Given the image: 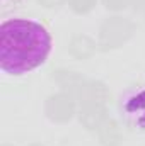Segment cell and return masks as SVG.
I'll return each mask as SVG.
<instances>
[{
  "label": "cell",
  "mask_w": 145,
  "mask_h": 146,
  "mask_svg": "<svg viewBox=\"0 0 145 146\" xmlns=\"http://www.w3.org/2000/svg\"><path fill=\"white\" fill-rule=\"evenodd\" d=\"M51 49L44 26L29 19H10L0 26V66L9 75H22L41 66Z\"/></svg>",
  "instance_id": "1"
},
{
  "label": "cell",
  "mask_w": 145,
  "mask_h": 146,
  "mask_svg": "<svg viewBox=\"0 0 145 146\" xmlns=\"http://www.w3.org/2000/svg\"><path fill=\"white\" fill-rule=\"evenodd\" d=\"M133 24L123 17H109L101 26L99 33V46L103 49H111L121 46L133 33Z\"/></svg>",
  "instance_id": "2"
},
{
  "label": "cell",
  "mask_w": 145,
  "mask_h": 146,
  "mask_svg": "<svg viewBox=\"0 0 145 146\" xmlns=\"http://www.w3.org/2000/svg\"><path fill=\"white\" fill-rule=\"evenodd\" d=\"M121 117L135 131H145V88L125 97L121 102Z\"/></svg>",
  "instance_id": "3"
},
{
  "label": "cell",
  "mask_w": 145,
  "mask_h": 146,
  "mask_svg": "<svg viewBox=\"0 0 145 146\" xmlns=\"http://www.w3.org/2000/svg\"><path fill=\"white\" fill-rule=\"evenodd\" d=\"M44 110L51 121L56 122H67L70 121L75 112V100L70 94H55L48 97Z\"/></svg>",
  "instance_id": "4"
},
{
  "label": "cell",
  "mask_w": 145,
  "mask_h": 146,
  "mask_svg": "<svg viewBox=\"0 0 145 146\" xmlns=\"http://www.w3.org/2000/svg\"><path fill=\"white\" fill-rule=\"evenodd\" d=\"M75 94H77V99H79L82 107L94 106V104H103L104 106V102L109 97L108 88L99 82H84L75 90Z\"/></svg>",
  "instance_id": "5"
},
{
  "label": "cell",
  "mask_w": 145,
  "mask_h": 146,
  "mask_svg": "<svg viewBox=\"0 0 145 146\" xmlns=\"http://www.w3.org/2000/svg\"><path fill=\"white\" fill-rule=\"evenodd\" d=\"M80 121L87 129H97L106 121V107L103 104H94L82 107L80 110Z\"/></svg>",
  "instance_id": "6"
},
{
  "label": "cell",
  "mask_w": 145,
  "mask_h": 146,
  "mask_svg": "<svg viewBox=\"0 0 145 146\" xmlns=\"http://www.w3.org/2000/svg\"><path fill=\"white\" fill-rule=\"evenodd\" d=\"M99 138L104 146H118L121 143V131L114 121H104L99 127Z\"/></svg>",
  "instance_id": "7"
},
{
  "label": "cell",
  "mask_w": 145,
  "mask_h": 146,
  "mask_svg": "<svg viewBox=\"0 0 145 146\" xmlns=\"http://www.w3.org/2000/svg\"><path fill=\"white\" fill-rule=\"evenodd\" d=\"M70 53H72L75 58H87L94 53L96 49V44L91 37L87 36H75L70 41V46H68Z\"/></svg>",
  "instance_id": "8"
},
{
  "label": "cell",
  "mask_w": 145,
  "mask_h": 146,
  "mask_svg": "<svg viewBox=\"0 0 145 146\" xmlns=\"http://www.w3.org/2000/svg\"><path fill=\"white\" fill-rule=\"evenodd\" d=\"M56 80L60 82V85L63 87V88H68V90H72L75 92L82 83H84V80L79 76V75H75L72 72H58L56 73Z\"/></svg>",
  "instance_id": "9"
},
{
  "label": "cell",
  "mask_w": 145,
  "mask_h": 146,
  "mask_svg": "<svg viewBox=\"0 0 145 146\" xmlns=\"http://www.w3.org/2000/svg\"><path fill=\"white\" fill-rule=\"evenodd\" d=\"M68 5L77 14H85L96 5V0H68Z\"/></svg>",
  "instance_id": "10"
},
{
  "label": "cell",
  "mask_w": 145,
  "mask_h": 146,
  "mask_svg": "<svg viewBox=\"0 0 145 146\" xmlns=\"http://www.w3.org/2000/svg\"><path fill=\"white\" fill-rule=\"evenodd\" d=\"M103 2L111 10H121V9H125L126 5L132 3V0H103Z\"/></svg>",
  "instance_id": "11"
},
{
  "label": "cell",
  "mask_w": 145,
  "mask_h": 146,
  "mask_svg": "<svg viewBox=\"0 0 145 146\" xmlns=\"http://www.w3.org/2000/svg\"><path fill=\"white\" fill-rule=\"evenodd\" d=\"M63 2H65V0H39V3L44 5V7H48V9H51V7H60Z\"/></svg>",
  "instance_id": "12"
},
{
  "label": "cell",
  "mask_w": 145,
  "mask_h": 146,
  "mask_svg": "<svg viewBox=\"0 0 145 146\" xmlns=\"http://www.w3.org/2000/svg\"><path fill=\"white\" fill-rule=\"evenodd\" d=\"M132 5L135 9H145V0H132Z\"/></svg>",
  "instance_id": "13"
},
{
  "label": "cell",
  "mask_w": 145,
  "mask_h": 146,
  "mask_svg": "<svg viewBox=\"0 0 145 146\" xmlns=\"http://www.w3.org/2000/svg\"><path fill=\"white\" fill-rule=\"evenodd\" d=\"M29 146H41V145H29Z\"/></svg>",
  "instance_id": "14"
},
{
  "label": "cell",
  "mask_w": 145,
  "mask_h": 146,
  "mask_svg": "<svg viewBox=\"0 0 145 146\" xmlns=\"http://www.w3.org/2000/svg\"><path fill=\"white\" fill-rule=\"evenodd\" d=\"M3 146H10V145H3Z\"/></svg>",
  "instance_id": "15"
}]
</instances>
